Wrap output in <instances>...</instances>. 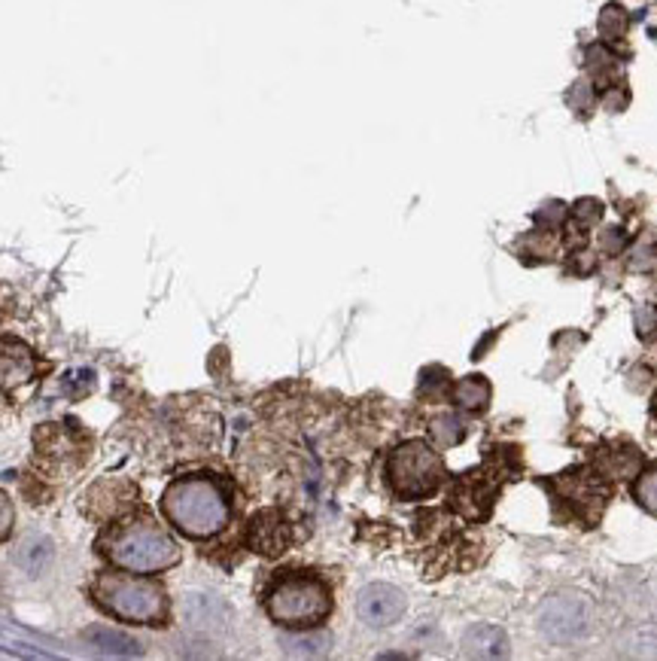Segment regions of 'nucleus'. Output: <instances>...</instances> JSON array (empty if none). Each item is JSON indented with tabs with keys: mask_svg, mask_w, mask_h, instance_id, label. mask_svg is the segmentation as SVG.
Here are the masks:
<instances>
[{
	"mask_svg": "<svg viewBox=\"0 0 657 661\" xmlns=\"http://www.w3.org/2000/svg\"><path fill=\"white\" fill-rule=\"evenodd\" d=\"M161 509H165L168 521L192 540H207V536L220 534L229 525L231 512L226 491L207 475L174 479L161 497Z\"/></svg>",
	"mask_w": 657,
	"mask_h": 661,
	"instance_id": "obj_1",
	"label": "nucleus"
},
{
	"mask_svg": "<svg viewBox=\"0 0 657 661\" xmlns=\"http://www.w3.org/2000/svg\"><path fill=\"white\" fill-rule=\"evenodd\" d=\"M104 555L125 573H161L180 561V545L165 527L137 518L104 536Z\"/></svg>",
	"mask_w": 657,
	"mask_h": 661,
	"instance_id": "obj_2",
	"label": "nucleus"
},
{
	"mask_svg": "<svg viewBox=\"0 0 657 661\" xmlns=\"http://www.w3.org/2000/svg\"><path fill=\"white\" fill-rule=\"evenodd\" d=\"M91 597L110 616L131 625H161L168 616V597L152 579L122 573H100L91 586Z\"/></svg>",
	"mask_w": 657,
	"mask_h": 661,
	"instance_id": "obj_3",
	"label": "nucleus"
},
{
	"mask_svg": "<svg viewBox=\"0 0 657 661\" xmlns=\"http://www.w3.org/2000/svg\"><path fill=\"white\" fill-rule=\"evenodd\" d=\"M265 610L272 622L283 628H296V631H307V628L320 625L332 610V597L323 579L307 573H286L281 579H274V586L265 595Z\"/></svg>",
	"mask_w": 657,
	"mask_h": 661,
	"instance_id": "obj_4",
	"label": "nucleus"
},
{
	"mask_svg": "<svg viewBox=\"0 0 657 661\" xmlns=\"http://www.w3.org/2000/svg\"><path fill=\"white\" fill-rule=\"evenodd\" d=\"M442 457L429 448L427 442L411 439L399 445L386 460V482L393 494L402 500H423L442 485Z\"/></svg>",
	"mask_w": 657,
	"mask_h": 661,
	"instance_id": "obj_5",
	"label": "nucleus"
},
{
	"mask_svg": "<svg viewBox=\"0 0 657 661\" xmlns=\"http://www.w3.org/2000/svg\"><path fill=\"white\" fill-rule=\"evenodd\" d=\"M539 631L554 643L582 640L591 631V604L582 595H554L539 610Z\"/></svg>",
	"mask_w": 657,
	"mask_h": 661,
	"instance_id": "obj_6",
	"label": "nucleus"
},
{
	"mask_svg": "<svg viewBox=\"0 0 657 661\" xmlns=\"http://www.w3.org/2000/svg\"><path fill=\"white\" fill-rule=\"evenodd\" d=\"M554 485L563 488L566 506L587 527H591L593 521H600L609 497H612V485H609L600 473H591V470H569V473H563Z\"/></svg>",
	"mask_w": 657,
	"mask_h": 661,
	"instance_id": "obj_7",
	"label": "nucleus"
},
{
	"mask_svg": "<svg viewBox=\"0 0 657 661\" xmlns=\"http://www.w3.org/2000/svg\"><path fill=\"white\" fill-rule=\"evenodd\" d=\"M405 595L399 588L386 586V582H375L366 586L357 597V613L368 628H390L405 616Z\"/></svg>",
	"mask_w": 657,
	"mask_h": 661,
	"instance_id": "obj_8",
	"label": "nucleus"
},
{
	"mask_svg": "<svg viewBox=\"0 0 657 661\" xmlns=\"http://www.w3.org/2000/svg\"><path fill=\"white\" fill-rule=\"evenodd\" d=\"M37 375V357L19 338H0V390H15Z\"/></svg>",
	"mask_w": 657,
	"mask_h": 661,
	"instance_id": "obj_9",
	"label": "nucleus"
},
{
	"mask_svg": "<svg viewBox=\"0 0 657 661\" xmlns=\"http://www.w3.org/2000/svg\"><path fill=\"white\" fill-rule=\"evenodd\" d=\"M183 622L198 634H220L229 628V606L211 595H189L183 601Z\"/></svg>",
	"mask_w": 657,
	"mask_h": 661,
	"instance_id": "obj_10",
	"label": "nucleus"
},
{
	"mask_svg": "<svg viewBox=\"0 0 657 661\" xmlns=\"http://www.w3.org/2000/svg\"><path fill=\"white\" fill-rule=\"evenodd\" d=\"M250 545L262 555H281L290 545V525L277 512H259L250 521Z\"/></svg>",
	"mask_w": 657,
	"mask_h": 661,
	"instance_id": "obj_11",
	"label": "nucleus"
},
{
	"mask_svg": "<svg viewBox=\"0 0 657 661\" xmlns=\"http://www.w3.org/2000/svg\"><path fill=\"white\" fill-rule=\"evenodd\" d=\"M462 656L469 658H506L508 634L499 625H471L462 634Z\"/></svg>",
	"mask_w": 657,
	"mask_h": 661,
	"instance_id": "obj_12",
	"label": "nucleus"
},
{
	"mask_svg": "<svg viewBox=\"0 0 657 661\" xmlns=\"http://www.w3.org/2000/svg\"><path fill=\"white\" fill-rule=\"evenodd\" d=\"M52 558H56V549H52L49 536H43V534L22 536L19 545H15V552H13V561L28 576H40L43 570H49Z\"/></svg>",
	"mask_w": 657,
	"mask_h": 661,
	"instance_id": "obj_13",
	"label": "nucleus"
},
{
	"mask_svg": "<svg viewBox=\"0 0 657 661\" xmlns=\"http://www.w3.org/2000/svg\"><path fill=\"white\" fill-rule=\"evenodd\" d=\"M86 643L95 652H100V656H116V658L141 656V643L131 640L122 631H113V628H91V631H86Z\"/></svg>",
	"mask_w": 657,
	"mask_h": 661,
	"instance_id": "obj_14",
	"label": "nucleus"
},
{
	"mask_svg": "<svg viewBox=\"0 0 657 661\" xmlns=\"http://www.w3.org/2000/svg\"><path fill=\"white\" fill-rule=\"evenodd\" d=\"M454 399L469 412H481L487 403H490V384H487L481 375H471V378H462L454 390Z\"/></svg>",
	"mask_w": 657,
	"mask_h": 661,
	"instance_id": "obj_15",
	"label": "nucleus"
},
{
	"mask_svg": "<svg viewBox=\"0 0 657 661\" xmlns=\"http://www.w3.org/2000/svg\"><path fill=\"white\" fill-rule=\"evenodd\" d=\"M329 649V637L326 634H296V637H286L283 640V652L286 656H296V658H320L326 656Z\"/></svg>",
	"mask_w": 657,
	"mask_h": 661,
	"instance_id": "obj_16",
	"label": "nucleus"
},
{
	"mask_svg": "<svg viewBox=\"0 0 657 661\" xmlns=\"http://www.w3.org/2000/svg\"><path fill=\"white\" fill-rule=\"evenodd\" d=\"M633 497L639 500L645 512H652L657 518V464L648 466L645 473H639L636 485H633Z\"/></svg>",
	"mask_w": 657,
	"mask_h": 661,
	"instance_id": "obj_17",
	"label": "nucleus"
},
{
	"mask_svg": "<svg viewBox=\"0 0 657 661\" xmlns=\"http://www.w3.org/2000/svg\"><path fill=\"white\" fill-rule=\"evenodd\" d=\"M600 34L606 40H621L627 34V13L621 6H606L600 15Z\"/></svg>",
	"mask_w": 657,
	"mask_h": 661,
	"instance_id": "obj_18",
	"label": "nucleus"
},
{
	"mask_svg": "<svg viewBox=\"0 0 657 661\" xmlns=\"http://www.w3.org/2000/svg\"><path fill=\"white\" fill-rule=\"evenodd\" d=\"M432 436L442 445H457L462 436H466V427H462L454 414H442V418L432 424Z\"/></svg>",
	"mask_w": 657,
	"mask_h": 661,
	"instance_id": "obj_19",
	"label": "nucleus"
},
{
	"mask_svg": "<svg viewBox=\"0 0 657 661\" xmlns=\"http://www.w3.org/2000/svg\"><path fill=\"white\" fill-rule=\"evenodd\" d=\"M636 333L639 338H645V342H652L657 335V305H643V309L636 311Z\"/></svg>",
	"mask_w": 657,
	"mask_h": 661,
	"instance_id": "obj_20",
	"label": "nucleus"
},
{
	"mask_svg": "<svg viewBox=\"0 0 657 661\" xmlns=\"http://www.w3.org/2000/svg\"><path fill=\"white\" fill-rule=\"evenodd\" d=\"M13 525H15V509H13V500L0 491V543L6 540V536L13 534Z\"/></svg>",
	"mask_w": 657,
	"mask_h": 661,
	"instance_id": "obj_21",
	"label": "nucleus"
},
{
	"mask_svg": "<svg viewBox=\"0 0 657 661\" xmlns=\"http://www.w3.org/2000/svg\"><path fill=\"white\" fill-rule=\"evenodd\" d=\"M654 418H657V399H654Z\"/></svg>",
	"mask_w": 657,
	"mask_h": 661,
	"instance_id": "obj_22",
	"label": "nucleus"
}]
</instances>
